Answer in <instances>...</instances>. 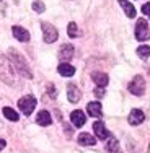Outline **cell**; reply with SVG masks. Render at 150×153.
I'll return each instance as SVG.
<instances>
[{
  "instance_id": "cell-16",
  "label": "cell",
  "mask_w": 150,
  "mask_h": 153,
  "mask_svg": "<svg viewBox=\"0 0 150 153\" xmlns=\"http://www.w3.org/2000/svg\"><path fill=\"white\" fill-rule=\"evenodd\" d=\"M87 111H88V114L93 116V117H100L101 116V103L91 101V103H88V106H87Z\"/></svg>"
},
{
  "instance_id": "cell-28",
  "label": "cell",
  "mask_w": 150,
  "mask_h": 153,
  "mask_svg": "<svg viewBox=\"0 0 150 153\" xmlns=\"http://www.w3.org/2000/svg\"><path fill=\"white\" fill-rule=\"evenodd\" d=\"M5 145H7V142L3 140V138H0V152H2L3 148H5Z\"/></svg>"
},
{
  "instance_id": "cell-10",
  "label": "cell",
  "mask_w": 150,
  "mask_h": 153,
  "mask_svg": "<svg viewBox=\"0 0 150 153\" xmlns=\"http://www.w3.org/2000/svg\"><path fill=\"white\" fill-rule=\"evenodd\" d=\"M93 130H95V135L100 138V140H106V138L109 137L108 129L104 127V124L101 122V121H96V122L93 124Z\"/></svg>"
},
{
  "instance_id": "cell-21",
  "label": "cell",
  "mask_w": 150,
  "mask_h": 153,
  "mask_svg": "<svg viewBox=\"0 0 150 153\" xmlns=\"http://www.w3.org/2000/svg\"><path fill=\"white\" fill-rule=\"evenodd\" d=\"M137 56L142 57V59H147V57H150V47L149 46H140L137 49Z\"/></svg>"
},
{
  "instance_id": "cell-20",
  "label": "cell",
  "mask_w": 150,
  "mask_h": 153,
  "mask_svg": "<svg viewBox=\"0 0 150 153\" xmlns=\"http://www.w3.org/2000/svg\"><path fill=\"white\" fill-rule=\"evenodd\" d=\"M118 147H119L118 140H116L114 137L109 135L108 137V143H106V150H108V152H116V150H118Z\"/></svg>"
},
{
  "instance_id": "cell-26",
  "label": "cell",
  "mask_w": 150,
  "mask_h": 153,
  "mask_svg": "<svg viewBox=\"0 0 150 153\" xmlns=\"http://www.w3.org/2000/svg\"><path fill=\"white\" fill-rule=\"evenodd\" d=\"M47 93H49L52 98H56V88H54V85H49V86H47Z\"/></svg>"
},
{
  "instance_id": "cell-14",
  "label": "cell",
  "mask_w": 150,
  "mask_h": 153,
  "mask_svg": "<svg viewBox=\"0 0 150 153\" xmlns=\"http://www.w3.org/2000/svg\"><path fill=\"white\" fill-rule=\"evenodd\" d=\"M57 72L62 75V76H74L75 74V67L70 64H67V62H62V64L57 67Z\"/></svg>"
},
{
  "instance_id": "cell-18",
  "label": "cell",
  "mask_w": 150,
  "mask_h": 153,
  "mask_svg": "<svg viewBox=\"0 0 150 153\" xmlns=\"http://www.w3.org/2000/svg\"><path fill=\"white\" fill-rule=\"evenodd\" d=\"M119 5L122 7L124 13H126L129 18H134V16H135V13H137V12H135V8H134L132 3H129L127 0H119Z\"/></svg>"
},
{
  "instance_id": "cell-15",
  "label": "cell",
  "mask_w": 150,
  "mask_h": 153,
  "mask_svg": "<svg viewBox=\"0 0 150 153\" xmlns=\"http://www.w3.org/2000/svg\"><path fill=\"white\" fill-rule=\"evenodd\" d=\"M36 122H38L39 126H43V127L49 126V124L52 122L51 112H47V111H39V112H38V116H36Z\"/></svg>"
},
{
  "instance_id": "cell-25",
  "label": "cell",
  "mask_w": 150,
  "mask_h": 153,
  "mask_svg": "<svg viewBox=\"0 0 150 153\" xmlns=\"http://www.w3.org/2000/svg\"><path fill=\"white\" fill-rule=\"evenodd\" d=\"M95 94H96L98 98H101V96H104V90L101 88V86H96V90H95Z\"/></svg>"
},
{
  "instance_id": "cell-7",
  "label": "cell",
  "mask_w": 150,
  "mask_h": 153,
  "mask_svg": "<svg viewBox=\"0 0 150 153\" xmlns=\"http://www.w3.org/2000/svg\"><path fill=\"white\" fill-rule=\"evenodd\" d=\"M74 54H75L74 46L72 44H64L59 51V59H60V62H69L72 57H74Z\"/></svg>"
},
{
  "instance_id": "cell-13",
  "label": "cell",
  "mask_w": 150,
  "mask_h": 153,
  "mask_svg": "<svg viewBox=\"0 0 150 153\" xmlns=\"http://www.w3.org/2000/svg\"><path fill=\"white\" fill-rule=\"evenodd\" d=\"M91 80L96 83V86H101V88H104V86L108 85V82H109L108 75L103 74V72H95V74L91 75Z\"/></svg>"
},
{
  "instance_id": "cell-9",
  "label": "cell",
  "mask_w": 150,
  "mask_h": 153,
  "mask_svg": "<svg viewBox=\"0 0 150 153\" xmlns=\"http://www.w3.org/2000/svg\"><path fill=\"white\" fill-rule=\"evenodd\" d=\"M67 98L70 103H77V101H80V98H82V91L78 90V86L74 85V83H70V85L67 86Z\"/></svg>"
},
{
  "instance_id": "cell-1",
  "label": "cell",
  "mask_w": 150,
  "mask_h": 153,
  "mask_svg": "<svg viewBox=\"0 0 150 153\" xmlns=\"http://www.w3.org/2000/svg\"><path fill=\"white\" fill-rule=\"evenodd\" d=\"M8 57H10V60H12L13 67L16 68V72L21 76H25V78H33V74H31L30 67H28L26 60L23 59V56H21L16 49H10L8 51Z\"/></svg>"
},
{
  "instance_id": "cell-3",
  "label": "cell",
  "mask_w": 150,
  "mask_h": 153,
  "mask_svg": "<svg viewBox=\"0 0 150 153\" xmlns=\"http://www.w3.org/2000/svg\"><path fill=\"white\" fill-rule=\"evenodd\" d=\"M18 108H20V111L23 112L25 116H30L33 111H34L36 108V98L33 96V94H26V96L20 98V101H18Z\"/></svg>"
},
{
  "instance_id": "cell-12",
  "label": "cell",
  "mask_w": 150,
  "mask_h": 153,
  "mask_svg": "<svg viewBox=\"0 0 150 153\" xmlns=\"http://www.w3.org/2000/svg\"><path fill=\"white\" fill-rule=\"evenodd\" d=\"M70 121L72 124H74L75 127H82V126H85V122H87V116L83 114V111H74L70 114Z\"/></svg>"
},
{
  "instance_id": "cell-11",
  "label": "cell",
  "mask_w": 150,
  "mask_h": 153,
  "mask_svg": "<svg viewBox=\"0 0 150 153\" xmlns=\"http://www.w3.org/2000/svg\"><path fill=\"white\" fill-rule=\"evenodd\" d=\"M12 33H13V36L18 39L20 42H28L30 41V33H28L25 28H21V26H13L12 28Z\"/></svg>"
},
{
  "instance_id": "cell-8",
  "label": "cell",
  "mask_w": 150,
  "mask_h": 153,
  "mask_svg": "<svg viewBox=\"0 0 150 153\" xmlns=\"http://www.w3.org/2000/svg\"><path fill=\"white\" fill-rule=\"evenodd\" d=\"M145 121V114L144 111H140V109H132L129 114V124L131 126H139V124H142Z\"/></svg>"
},
{
  "instance_id": "cell-29",
  "label": "cell",
  "mask_w": 150,
  "mask_h": 153,
  "mask_svg": "<svg viewBox=\"0 0 150 153\" xmlns=\"http://www.w3.org/2000/svg\"><path fill=\"white\" fill-rule=\"evenodd\" d=\"M149 74H150V70H149Z\"/></svg>"
},
{
  "instance_id": "cell-5",
  "label": "cell",
  "mask_w": 150,
  "mask_h": 153,
  "mask_svg": "<svg viewBox=\"0 0 150 153\" xmlns=\"http://www.w3.org/2000/svg\"><path fill=\"white\" fill-rule=\"evenodd\" d=\"M135 38L139 41H147L150 38V30H149V25L145 20H137V25H135Z\"/></svg>"
},
{
  "instance_id": "cell-27",
  "label": "cell",
  "mask_w": 150,
  "mask_h": 153,
  "mask_svg": "<svg viewBox=\"0 0 150 153\" xmlns=\"http://www.w3.org/2000/svg\"><path fill=\"white\" fill-rule=\"evenodd\" d=\"M64 130H65V134H67V137H72V127L69 126V124H64Z\"/></svg>"
},
{
  "instance_id": "cell-6",
  "label": "cell",
  "mask_w": 150,
  "mask_h": 153,
  "mask_svg": "<svg viewBox=\"0 0 150 153\" xmlns=\"http://www.w3.org/2000/svg\"><path fill=\"white\" fill-rule=\"evenodd\" d=\"M41 28H43V34H44V41L46 42H56L57 41V36H59V33H57V30L52 26V25L49 23H41Z\"/></svg>"
},
{
  "instance_id": "cell-4",
  "label": "cell",
  "mask_w": 150,
  "mask_h": 153,
  "mask_svg": "<svg viewBox=\"0 0 150 153\" xmlns=\"http://www.w3.org/2000/svg\"><path fill=\"white\" fill-rule=\"evenodd\" d=\"M129 91L135 94V96H142L145 91V80H144V76H140V75H135L134 76V80L129 83Z\"/></svg>"
},
{
  "instance_id": "cell-22",
  "label": "cell",
  "mask_w": 150,
  "mask_h": 153,
  "mask_svg": "<svg viewBox=\"0 0 150 153\" xmlns=\"http://www.w3.org/2000/svg\"><path fill=\"white\" fill-rule=\"evenodd\" d=\"M67 34L70 36V38H77V34H78V28H77V23H69V28H67Z\"/></svg>"
},
{
  "instance_id": "cell-23",
  "label": "cell",
  "mask_w": 150,
  "mask_h": 153,
  "mask_svg": "<svg viewBox=\"0 0 150 153\" xmlns=\"http://www.w3.org/2000/svg\"><path fill=\"white\" fill-rule=\"evenodd\" d=\"M33 10H34L36 13H43L46 10V7L41 0H36V2H33Z\"/></svg>"
},
{
  "instance_id": "cell-17",
  "label": "cell",
  "mask_w": 150,
  "mask_h": 153,
  "mask_svg": "<svg viewBox=\"0 0 150 153\" xmlns=\"http://www.w3.org/2000/svg\"><path fill=\"white\" fill-rule=\"evenodd\" d=\"M77 140H78V143H80V145H83V147H88V145L91 147V145H95V143H96L95 137H93V135H90V134H85V132H83V134H80Z\"/></svg>"
},
{
  "instance_id": "cell-2",
  "label": "cell",
  "mask_w": 150,
  "mask_h": 153,
  "mask_svg": "<svg viewBox=\"0 0 150 153\" xmlns=\"http://www.w3.org/2000/svg\"><path fill=\"white\" fill-rule=\"evenodd\" d=\"M0 80H3L7 85H16L15 67H13L12 60L5 56H0Z\"/></svg>"
},
{
  "instance_id": "cell-19",
  "label": "cell",
  "mask_w": 150,
  "mask_h": 153,
  "mask_svg": "<svg viewBox=\"0 0 150 153\" xmlns=\"http://www.w3.org/2000/svg\"><path fill=\"white\" fill-rule=\"evenodd\" d=\"M3 116H5L8 121H13V122H16L18 119H20V116H18V112L16 111H13L12 108H3Z\"/></svg>"
},
{
  "instance_id": "cell-30",
  "label": "cell",
  "mask_w": 150,
  "mask_h": 153,
  "mask_svg": "<svg viewBox=\"0 0 150 153\" xmlns=\"http://www.w3.org/2000/svg\"><path fill=\"white\" fill-rule=\"evenodd\" d=\"M0 2H2V0H0Z\"/></svg>"
},
{
  "instance_id": "cell-24",
  "label": "cell",
  "mask_w": 150,
  "mask_h": 153,
  "mask_svg": "<svg viewBox=\"0 0 150 153\" xmlns=\"http://www.w3.org/2000/svg\"><path fill=\"white\" fill-rule=\"evenodd\" d=\"M142 13H144L145 16L150 18V2L145 3V5H142Z\"/></svg>"
}]
</instances>
